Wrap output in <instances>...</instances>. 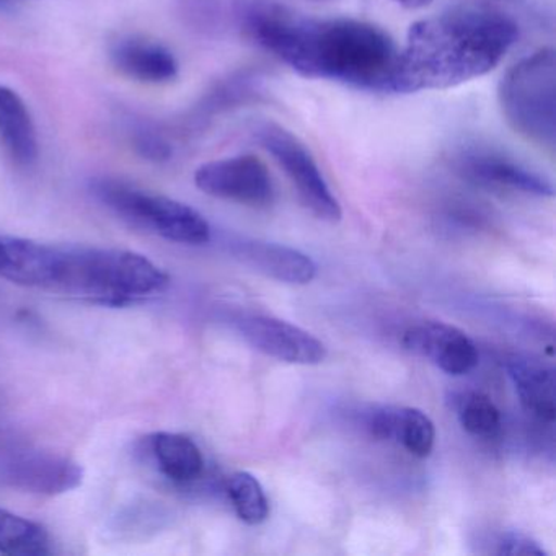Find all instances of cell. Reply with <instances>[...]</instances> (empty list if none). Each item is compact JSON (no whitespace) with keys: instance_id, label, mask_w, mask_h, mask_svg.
Listing matches in <instances>:
<instances>
[{"instance_id":"obj_1","label":"cell","mask_w":556,"mask_h":556,"mask_svg":"<svg viewBox=\"0 0 556 556\" xmlns=\"http://www.w3.org/2000/svg\"><path fill=\"white\" fill-rule=\"evenodd\" d=\"M239 22L255 43L302 77L389 92L399 48L377 25L305 17L260 0L239 12Z\"/></svg>"},{"instance_id":"obj_2","label":"cell","mask_w":556,"mask_h":556,"mask_svg":"<svg viewBox=\"0 0 556 556\" xmlns=\"http://www.w3.org/2000/svg\"><path fill=\"white\" fill-rule=\"evenodd\" d=\"M0 278L113 307L157 298L168 286V276L141 253L11 236H0Z\"/></svg>"},{"instance_id":"obj_3","label":"cell","mask_w":556,"mask_h":556,"mask_svg":"<svg viewBox=\"0 0 556 556\" xmlns=\"http://www.w3.org/2000/svg\"><path fill=\"white\" fill-rule=\"evenodd\" d=\"M513 18L488 8H455L409 28L389 93L445 90L486 76L516 45Z\"/></svg>"},{"instance_id":"obj_4","label":"cell","mask_w":556,"mask_h":556,"mask_svg":"<svg viewBox=\"0 0 556 556\" xmlns=\"http://www.w3.org/2000/svg\"><path fill=\"white\" fill-rule=\"evenodd\" d=\"M507 125L536 148H556V56L542 48L514 64L497 90Z\"/></svg>"},{"instance_id":"obj_5","label":"cell","mask_w":556,"mask_h":556,"mask_svg":"<svg viewBox=\"0 0 556 556\" xmlns=\"http://www.w3.org/2000/svg\"><path fill=\"white\" fill-rule=\"evenodd\" d=\"M93 197L116 216L170 242L203 245L211 240V226L194 207L116 178H97Z\"/></svg>"},{"instance_id":"obj_6","label":"cell","mask_w":556,"mask_h":556,"mask_svg":"<svg viewBox=\"0 0 556 556\" xmlns=\"http://www.w3.org/2000/svg\"><path fill=\"white\" fill-rule=\"evenodd\" d=\"M253 136L288 175L305 210L324 223H340L343 211L307 146L275 122L258 123Z\"/></svg>"},{"instance_id":"obj_7","label":"cell","mask_w":556,"mask_h":556,"mask_svg":"<svg viewBox=\"0 0 556 556\" xmlns=\"http://www.w3.org/2000/svg\"><path fill=\"white\" fill-rule=\"evenodd\" d=\"M452 167L464 180L486 190L536 198L555 197L553 181L545 174L490 146L458 148L452 155Z\"/></svg>"},{"instance_id":"obj_8","label":"cell","mask_w":556,"mask_h":556,"mask_svg":"<svg viewBox=\"0 0 556 556\" xmlns=\"http://www.w3.org/2000/svg\"><path fill=\"white\" fill-rule=\"evenodd\" d=\"M0 481L25 493L60 496L83 484L84 468L58 452L17 448L0 454Z\"/></svg>"},{"instance_id":"obj_9","label":"cell","mask_w":556,"mask_h":556,"mask_svg":"<svg viewBox=\"0 0 556 556\" xmlns=\"http://www.w3.org/2000/svg\"><path fill=\"white\" fill-rule=\"evenodd\" d=\"M204 194L250 207H268L276 191L268 167L255 155H233L207 162L194 172Z\"/></svg>"},{"instance_id":"obj_10","label":"cell","mask_w":556,"mask_h":556,"mask_svg":"<svg viewBox=\"0 0 556 556\" xmlns=\"http://www.w3.org/2000/svg\"><path fill=\"white\" fill-rule=\"evenodd\" d=\"M239 331L260 353L299 366H317L327 359V346L304 328L268 315H250L239 321Z\"/></svg>"},{"instance_id":"obj_11","label":"cell","mask_w":556,"mask_h":556,"mask_svg":"<svg viewBox=\"0 0 556 556\" xmlns=\"http://www.w3.org/2000/svg\"><path fill=\"white\" fill-rule=\"evenodd\" d=\"M403 348L425 357L448 376H465L478 366L477 344L464 331L441 321L413 325L403 333Z\"/></svg>"},{"instance_id":"obj_12","label":"cell","mask_w":556,"mask_h":556,"mask_svg":"<svg viewBox=\"0 0 556 556\" xmlns=\"http://www.w3.org/2000/svg\"><path fill=\"white\" fill-rule=\"evenodd\" d=\"M113 66L129 79L144 84H167L177 79V58L164 45L139 35H125L110 45Z\"/></svg>"},{"instance_id":"obj_13","label":"cell","mask_w":556,"mask_h":556,"mask_svg":"<svg viewBox=\"0 0 556 556\" xmlns=\"http://www.w3.org/2000/svg\"><path fill=\"white\" fill-rule=\"evenodd\" d=\"M367 428L374 438L395 442L413 457L426 458L434 448V422L412 406H380L367 416Z\"/></svg>"},{"instance_id":"obj_14","label":"cell","mask_w":556,"mask_h":556,"mask_svg":"<svg viewBox=\"0 0 556 556\" xmlns=\"http://www.w3.org/2000/svg\"><path fill=\"white\" fill-rule=\"evenodd\" d=\"M236 255L255 271L286 285H308L317 276V265L311 256L279 243L243 240L237 243Z\"/></svg>"},{"instance_id":"obj_15","label":"cell","mask_w":556,"mask_h":556,"mask_svg":"<svg viewBox=\"0 0 556 556\" xmlns=\"http://www.w3.org/2000/svg\"><path fill=\"white\" fill-rule=\"evenodd\" d=\"M506 367L522 408L539 421H555V370L553 367L536 357L523 356V354H513L507 359Z\"/></svg>"},{"instance_id":"obj_16","label":"cell","mask_w":556,"mask_h":556,"mask_svg":"<svg viewBox=\"0 0 556 556\" xmlns=\"http://www.w3.org/2000/svg\"><path fill=\"white\" fill-rule=\"evenodd\" d=\"M0 146L17 167L30 168L40 155L30 110L11 87L0 84Z\"/></svg>"},{"instance_id":"obj_17","label":"cell","mask_w":556,"mask_h":556,"mask_svg":"<svg viewBox=\"0 0 556 556\" xmlns=\"http://www.w3.org/2000/svg\"><path fill=\"white\" fill-rule=\"evenodd\" d=\"M265 77L260 71H237L214 84L190 113V125L200 126L220 113L256 102L263 96Z\"/></svg>"},{"instance_id":"obj_18","label":"cell","mask_w":556,"mask_h":556,"mask_svg":"<svg viewBox=\"0 0 556 556\" xmlns=\"http://www.w3.org/2000/svg\"><path fill=\"white\" fill-rule=\"evenodd\" d=\"M159 471L175 484L200 480L204 457L193 439L178 432H155L149 441Z\"/></svg>"},{"instance_id":"obj_19","label":"cell","mask_w":556,"mask_h":556,"mask_svg":"<svg viewBox=\"0 0 556 556\" xmlns=\"http://www.w3.org/2000/svg\"><path fill=\"white\" fill-rule=\"evenodd\" d=\"M0 553L43 556L53 553L50 532L34 520L0 507Z\"/></svg>"},{"instance_id":"obj_20","label":"cell","mask_w":556,"mask_h":556,"mask_svg":"<svg viewBox=\"0 0 556 556\" xmlns=\"http://www.w3.org/2000/svg\"><path fill=\"white\" fill-rule=\"evenodd\" d=\"M226 493L242 522L260 526L269 517V501L258 478L249 471H237L227 478Z\"/></svg>"},{"instance_id":"obj_21","label":"cell","mask_w":556,"mask_h":556,"mask_svg":"<svg viewBox=\"0 0 556 556\" xmlns=\"http://www.w3.org/2000/svg\"><path fill=\"white\" fill-rule=\"evenodd\" d=\"M457 416L462 428L475 438H493L500 432V408L484 393L468 392L460 395Z\"/></svg>"},{"instance_id":"obj_22","label":"cell","mask_w":556,"mask_h":556,"mask_svg":"<svg viewBox=\"0 0 556 556\" xmlns=\"http://www.w3.org/2000/svg\"><path fill=\"white\" fill-rule=\"evenodd\" d=\"M129 141L132 149L146 161L167 162L174 155V146L168 141L167 136L148 123H138L129 129Z\"/></svg>"},{"instance_id":"obj_23","label":"cell","mask_w":556,"mask_h":556,"mask_svg":"<svg viewBox=\"0 0 556 556\" xmlns=\"http://www.w3.org/2000/svg\"><path fill=\"white\" fill-rule=\"evenodd\" d=\"M496 549L494 553L496 555H510V556H545L546 552L542 545H540L536 540H533L532 536L527 535V533L517 532V530H513V532H504L497 536Z\"/></svg>"},{"instance_id":"obj_24","label":"cell","mask_w":556,"mask_h":556,"mask_svg":"<svg viewBox=\"0 0 556 556\" xmlns=\"http://www.w3.org/2000/svg\"><path fill=\"white\" fill-rule=\"evenodd\" d=\"M393 2L406 9H422L431 4L432 0H393Z\"/></svg>"},{"instance_id":"obj_25","label":"cell","mask_w":556,"mask_h":556,"mask_svg":"<svg viewBox=\"0 0 556 556\" xmlns=\"http://www.w3.org/2000/svg\"><path fill=\"white\" fill-rule=\"evenodd\" d=\"M15 2H28V0H0V4H15Z\"/></svg>"}]
</instances>
